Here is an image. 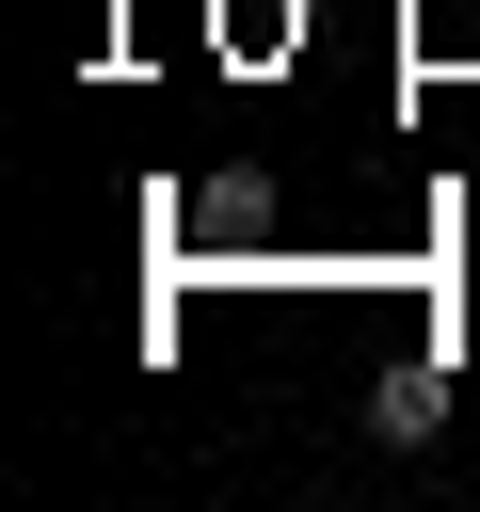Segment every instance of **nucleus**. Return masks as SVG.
I'll return each mask as SVG.
<instances>
[{
    "mask_svg": "<svg viewBox=\"0 0 480 512\" xmlns=\"http://www.w3.org/2000/svg\"><path fill=\"white\" fill-rule=\"evenodd\" d=\"M432 432H448V368H432V352H400V368L368 384V448H432Z\"/></svg>",
    "mask_w": 480,
    "mask_h": 512,
    "instance_id": "nucleus-1",
    "label": "nucleus"
}]
</instances>
